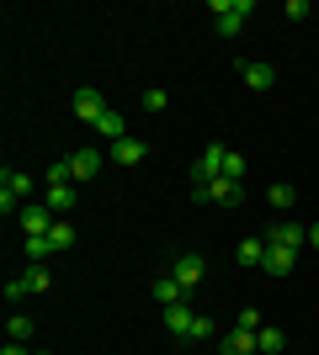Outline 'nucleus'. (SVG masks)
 I'll return each mask as SVG.
<instances>
[{
  "label": "nucleus",
  "instance_id": "f257e3e1",
  "mask_svg": "<svg viewBox=\"0 0 319 355\" xmlns=\"http://www.w3.org/2000/svg\"><path fill=\"white\" fill-rule=\"evenodd\" d=\"M256 11V0H213V21H218V37H234L245 27V16Z\"/></svg>",
  "mask_w": 319,
  "mask_h": 355
},
{
  "label": "nucleus",
  "instance_id": "f03ea898",
  "mask_svg": "<svg viewBox=\"0 0 319 355\" xmlns=\"http://www.w3.org/2000/svg\"><path fill=\"white\" fill-rule=\"evenodd\" d=\"M224 154H229L224 144H208V148H202V159L192 164V186H208V180L224 175Z\"/></svg>",
  "mask_w": 319,
  "mask_h": 355
},
{
  "label": "nucleus",
  "instance_id": "7ed1b4c3",
  "mask_svg": "<svg viewBox=\"0 0 319 355\" xmlns=\"http://www.w3.org/2000/svg\"><path fill=\"white\" fill-rule=\"evenodd\" d=\"M106 112H112V106L101 101V90H96V85H80V90H75V117H80V122H91V128H96Z\"/></svg>",
  "mask_w": 319,
  "mask_h": 355
},
{
  "label": "nucleus",
  "instance_id": "20e7f679",
  "mask_svg": "<svg viewBox=\"0 0 319 355\" xmlns=\"http://www.w3.org/2000/svg\"><path fill=\"white\" fill-rule=\"evenodd\" d=\"M16 223H22V234H27V239H43V234H48V228H54L59 218H54V212H48L43 202H32V207H22V212H16Z\"/></svg>",
  "mask_w": 319,
  "mask_h": 355
},
{
  "label": "nucleus",
  "instance_id": "39448f33",
  "mask_svg": "<svg viewBox=\"0 0 319 355\" xmlns=\"http://www.w3.org/2000/svg\"><path fill=\"white\" fill-rule=\"evenodd\" d=\"M266 244H272V250H304L309 228L304 223H277V228H266Z\"/></svg>",
  "mask_w": 319,
  "mask_h": 355
},
{
  "label": "nucleus",
  "instance_id": "423d86ee",
  "mask_svg": "<svg viewBox=\"0 0 319 355\" xmlns=\"http://www.w3.org/2000/svg\"><path fill=\"white\" fill-rule=\"evenodd\" d=\"M218 355H256V329H224V345H218Z\"/></svg>",
  "mask_w": 319,
  "mask_h": 355
},
{
  "label": "nucleus",
  "instance_id": "0eeeda50",
  "mask_svg": "<svg viewBox=\"0 0 319 355\" xmlns=\"http://www.w3.org/2000/svg\"><path fill=\"white\" fill-rule=\"evenodd\" d=\"M202 191H208V202H218V207H240V196H245V186L240 180H208V186H202Z\"/></svg>",
  "mask_w": 319,
  "mask_h": 355
},
{
  "label": "nucleus",
  "instance_id": "6e6552de",
  "mask_svg": "<svg viewBox=\"0 0 319 355\" xmlns=\"http://www.w3.org/2000/svg\"><path fill=\"white\" fill-rule=\"evenodd\" d=\"M202 270H208V260H202V254H181V260L170 266V276H176V282H181L186 292H192V286L202 282Z\"/></svg>",
  "mask_w": 319,
  "mask_h": 355
},
{
  "label": "nucleus",
  "instance_id": "1a4fd4ad",
  "mask_svg": "<svg viewBox=\"0 0 319 355\" xmlns=\"http://www.w3.org/2000/svg\"><path fill=\"white\" fill-rule=\"evenodd\" d=\"M160 313H165V329L176 334V340H186V334H192V324H197V313L186 308V302H170V308H160Z\"/></svg>",
  "mask_w": 319,
  "mask_h": 355
},
{
  "label": "nucleus",
  "instance_id": "9d476101",
  "mask_svg": "<svg viewBox=\"0 0 319 355\" xmlns=\"http://www.w3.org/2000/svg\"><path fill=\"white\" fill-rule=\"evenodd\" d=\"M144 154H149V144H144V138H117V144H112V159L117 164H144Z\"/></svg>",
  "mask_w": 319,
  "mask_h": 355
},
{
  "label": "nucleus",
  "instance_id": "9b49d317",
  "mask_svg": "<svg viewBox=\"0 0 319 355\" xmlns=\"http://www.w3.org/2000/svg\"><path fill=\"white\" fill-rule=\"evenodd\" d=\"M149 297L160 302V308H170V302H186V286H181V282H176V276L165 270V276H160V282L149 286Z\"/></svg>",
  "mask_w": 319,
  "mask_h": 355
},
{
  "label": "nucleus",
  "instance_id": "f8f14e48",
  "mask_svg": "<svg viewBox=\"0 0 319 355\" xmlns=\"http://www.w3.org/2000/svg\"><path fill=\"white\" fill-rule=\"evenodd\" d=\"M69 164H75V186H85V180H96V170H101V154H96V148H80V154H69Z\"/></svg>",
  "mask_w": 319,
  "mask_h": 355
},
{
  "label": "nucleus",
  "instance_id": "ddd939ff",
  "mask_svg": "<svg viewBox=\"0 0 319 355\" xmlns=\"http://www.w3.org/2000/svg\"><path fill=\"white\" fill-rule=\"evenodd\" d=\"M75 202H80L75 186H48V191H43V207L48 212H75Z\"/></svg>",
  "mask_w": 319,
  "mask_h": 355
},
{
  "label": "nucleus",
  "instance_id": "4468645a",
  "mask_svg": "<svg viewBox=\"0 0 319 355\" xmlns=\"http://www.w3.org/2000/svg\"><path fill=\"white\" fill-rule=\"evenodd\" d=\"M234 260H240L245 270L266 266V239H240V250H234Z\"/></svg>",
  "mask_w": 319,
  "mask_h": 355
},
{
  "label": "nucleus",
  "instance_id": "2eb2a0df",
  "mask_svg": "<svg viewBox=\"0 0 319 355\" xmlns=\"http://www.w3.org/2000/svg\"><path fill=\"white\" fill-rule=\"evenodd\" d=\"M277 350H288V334L272 329V324H261L256 329V355H277Z\"/></svg>",
  "mask_w": 319,
  "mask_h": 355
},
{
  "label": "nucleus",
  "instance_id": "dca6fc26",
  "mask_svg": "<svg viewBox=\"0 0 319 355\" xmlns=\"http://www.w3.org/2000/svg\"><path fill=\"white\" fill-rule=\"evenodd\" d=\"M240 69H245V85H250V90H272L277 85V69H272V64H240Z\"/></svg>",
  "mask_w": 319,
  "mask_h": 355
},
{
  "label": "nucleus",
  "instance_id": "f3484780",
  "mask_svg": "<svg viewBox=\"0 0 319 355\" xmlns=\"http://www.w3.org/2000/svg\"><path fill=\"white\" fill-rule=\"evenodd\" d=\"M96 138H106V144H117V138H128V117H122V112H106V117L96 122Z\"/></svg>",
  "mask_w": 319,
  "mask_h": 355
},
{
  "label": "nucleus",
  "instance_id": "a211bd4d",
  "mask_svg": "<svg viewBox=\"0 0 319 355\" xmlns=\"http://www.w3.org/2000/svg\"><path fill=\"white\" fill-rule=\"evenodd\" d=\"M293 266H298V250H272L266 244V276H288Z\"/></svg>",
  "mask_w": 319,
  "mask_h": 355
},
{
  "label": "nucleus",
  "instance_id": "6ab92c4d",
  "mask_svg": "<svg viewBox=\"0 0 319 355\" xmlns=\"http://www.w3.org/2000/svg\"><path fill=\"white\" fill-rule=\"evenodd\" d=\"M6 340H16V345L32 340V318L27 313H11V318H6Z\"/></svg>",
  "mask_w": 319,
  "mask_h": 355
},
{
  "label": "nucleus",
  "instance_id": "aec40b11",
  "mask_svg": "<svg viewBox=\"0 0 319 355\" xmlns=\"http://www.w3.org/2000/svg\"><path fill=\"white\" fill-rule=\"evenodd\" d=\"M22 250H27V266H48L54 244H48V234H43V239H22Z\"/></svg>",
  "mask_w": 319,
  "mask_h": 355
},
{
  "label": "nucleus",
  "instance_id": "412c9836",
  "mask_svg": "<svg viewBox=\"0 0 319 355\" xmlns=\"http://www.w3.org/2000/svg\"><path fill=\"white\" fill-rule=\"evenodd\" d=\"M48 244H54V254L75 250V228H69V223H54V228H48Z\"/></svg>",
  "mask_w": 319,
  "mask_h": 355
},
{
  "label": "nucleus",
  "instance_id": "4be33fe9",
  "mask_svg": "<svg viewBox=\"0 0 319 355\" xmlns=\"http://www.w3.org/2000/svg\"><path fill=\"white\" fill-rule=\"evenodd\" d=\"M48 186H75V164L54 159V164H48Z\"/></svg>",
  "mask_w": 319,
  "mask_h": 355
},
{
  "label": "nucleus",
  "instance_id": "5701e85b",
  "mask_svg": "<svg viewBox=\"0 0 319 355\" xmlns=\"http://www.w3.org/2000/svg\"><path fill=\"white\" fill-rule=\"evenodd\" d=\"M0 191H11V196H27V191H32V180L22 175V170H6V175H0Z\"/></svg>",
  "mask_w": 319,
  "mask_h": 355
},
{
  "label": "nucleus",
  "instance_id": "b1692460",
  "mask_svg": "<svg viewBox=\"0 0 319 355\" xmlns=\"http://www.w3.org/2000/svg\"><path fill=\"white\" fill-rule=\"evenodd\" d=\"M138 106H144V112H165V106H170V96H165L160 85H149L144 96H138Z\"/></svg>",
  "mask_w": 319,
  "mask_h": 355
},
{
  "label": "nucleus",
  "instance_id": "393cba45",
  "mask_svg": "<svg viewBox=\"0 0 319 355\" xmlns=\"http://www.w3.org/2000/svg\"><path fill=\"white\" fill-rule=\"evenodd\" d=\"M266 202H272V207H282V212H288L293 202H298V191H293V186H266Z\"/></svg>",
  "mask_w": 319,
  "mask_h": 355
},
{
  "label": "nucleus",
  "instance_id": "a878e982",
  "mask_svg": "<svg viewBox=\"0 0 319 355\" xmlns=\"http://www.w3.org/2000/svg\"><path fill=\"white\" fill-rule=\"evenodd\" d=\"M27 286L32 292H48V286H54V270L48 266H27Z\"/></svg>",
  "mask_w": 319,
  "mask_h": 355
},
{
  "label": "nucleus",
  "instance_id": "bb28decb",
  "mask_svg": "<svg viewBox=\"0 0 319 355\" xmlns=\"http://www.w3.org/2000/svg\"><path fill=\"white\" fill-rule=\"evenodd\" d=\"M224 180H245V154H234V148L224 154Z\"/></svg>",
  "mask_w": 319,
  "mask_h": 355
},
{
  "label": "nucleus",
  "instance_id": "cd10ccee",
  "mask_svg": "<svg viewBox=\"0 0 319 355\" xmlns=\"http://www.w3.org/2000/svg\"><path fill=\"white\" fill-rule=\"evenodd\" d=\"M213 334H218V324H213L208 313H197V324H192V334H186V340H213Z\"/></svg>",
  "mask_w": 319,
  "mask_h": 355
},
{
  "label": "nucleus",
  "instance_id": "c85d7f7f",
  "mask_svg": "<svg viewBox=\"0 0 319 355\" xmlns=\"http://www.w3.org/2000/svg\"><path fill=\"white\" fill-rule=\"evenodd\" d=\"M32 286H27V276H11V282H6V302H16V297H27Z\"/></svg>",
  "mask_w": 319,
  "mask_h": 355
},
{
  "label": "nucleus",
  "instance_id": "c756f323",
  "mask_svg": "<svg viewBox=\"0 0 319 355\" xmlns=\"http://www.w3.org/2000/svg\"><path fill=\"white\" fill-rule=\"evenodd\" d=\"M240 329H261V308H240V318H234Z\"/></svg>",
  "mask_w": 319,
  "mask_h": 355
},
{
  "label": "nucleus",
  "instance_id": "7c9ffc66",
  "mask_svg": "<svg viewBox=\"0 0 319 355\" xmlns=\"http://www.w3.org/2000/svg\"><path fill=\"white\" fill-rule=\"evenodd\" d=\"M0 355H32V350H27V345H16V340H6V350H0Z\"/></svg>",
  "mask_w": 319,
  "mask_h": 355
},
{
  "label": "nucleus",
  "instance_id": "2f4dec72",
  "mask_svg": "<svg viewBox=\"0 0 319 355\" xmlns=\"http://www.w3.org/2000/svg\"><path fill=\"white\" fill-rule=\"evenodd\" d=\"M309 250H319V223H309Z\"/></svg>",
  "mask_w": 319,
  "mask_h": 355
}]
</instances>
